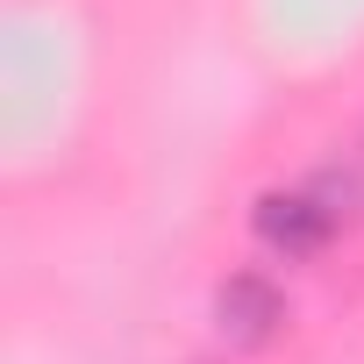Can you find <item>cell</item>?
Listing matches in <instances>:
<instances>
[{"label":"cell","instance_id":"obj_1","mask_svg":"<svg viewBox=\"0 0 364 364\" xmlns=\"http://www.w3.org/2000/svg\"><path fill=\"white\" fill-rule=\"evenodd\" d=\"M250 229H257L264 250H279L286 264H300V257H321L336 243V208L321 193H307V186H272V193H257Z\"/></svg>","mask_w":364,"mask_h":364},{"label":"cell","instance_id":"obj_2","mask_svg":"<svg viewBox=\"0 0 364 364\" xmlns=\"http://www.w3.org/2000/svg\"><path fill=\"white\" fill-rule=\"evenodd\" d=\"M286 321H293V307H286V293H279L264 272H229V279L215 286V328H222L236 350H272V343L286 336Z\"/></svg>","mask_w":364,"mask_h":364}]
</instances>
